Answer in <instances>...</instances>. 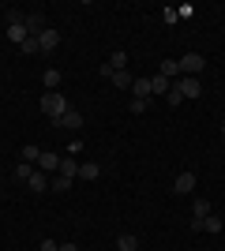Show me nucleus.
<instances>
[{
  "label": "nucleus",
  "mask_w": 225,
  "mask_h": 251,
  "mask_svg": "<svg viewBox=\"0 0 225 251\" xmlns=\"http://www.w3.org/2000/svg\"><path fill=\"white\" fill-rule=\"evenodd\" d=\"M53 127H64V131H79L83 127V113H75V109H68L60 120H53Z\"/></svg>",
  "instance_id": "423d86ee"
},
{
  "label": "nucleus",
  "mask_w": 225,
  "mask_h": 251,
  "mask_svg": "<svg viewBox=\"0 0 225 251\" xmlns=\"http://www.w3.org/2000/svg\"><path fill=\"white\" fill-rule=\"evenodd\" d=\"M68 109H72V105H68V98L60 94V90H45L42 94V113L49 116V120H60Z\"/></svg>",
  "instance_id": "f257e3e1"
},
{
  "label": "nucleus",
  "mask_w": 225,
  "mask_h": 251,
  "mask_svg": "<svg viewBox=\"0 0 225 251\" xmlns=\"http://www.w3.org/2000/svg\"><path fill=\"white\" fill-rule=\"evenodd\" d=\"M45 30H49V26H45V15L42 11H30V15H26V38H42Z\"/></svg>",
  "instance_id": "20e7f679"
},
{
  "label": "nucleus",
  "mask_w": 225,
  "mask_h": 251,
  "mask_svg": "<svg viewBox=\"0 0 225 251\" xmlns=\"http://www.w3.org/2000/svg\"><path fill=\"white\" fill-rule=\"evenodd\" d=\"M42 83H45V90H56V86H60V72H56V68H49V72L42 75Z\"/></svg>",
  "instance_id": "aec40b11"
},
{
  "label": "nucleus",
  "mask_w": 225,
  "mask_h": 251,
  "mask_svg": "<svg viewBox=\"0 0 225 251\" xmlns=\"http://www.w3.org/2000/svg\"><path fill=\"white\" fill-rule=\"evenodd\" d=\"M19 49H23V52H26V56H34V52H38V38H26V42H23V45H19Z\"/></svg>",
  "instance_id": "bb28decb"
},
{
  "label": "nucleus",
  "mask_w": 225,
  "mask_h": 251,
  "mask_svg": "<svg viewBox=\"0 0 225 251\" xmlns=\"http://www.w3.org/2000/svg\"><path fill=\"white\" fill-rule=\"evenodd\" d=\"M206 214H210V202H206V199H195V218H206Z\"/></svg>",
  "instance_id": "a878e982"
},
{
  "label": "nucleus",
  "mask_w": 225,
  "mask_h": 251,
  "mask_svg": "<svg viewBox=\"0 0 225 251\" xmlns=\"http://www.w3.org/2000/svg\"><path fill=\"white\" fill-rule=\"evenodd\" d=\"M165 101H169V105H180V101H184V94H180V86H176V83L169 86V94H165Z\"/></svg>",
  "instance_id": "393cba45"
},
{
  "label": "nucleus",
  "mask_w": 225,
  "mask_h": 251,
  "mask_svg": "<svg viewBox=\"0 0 225 251\" xmlns=\"http://www.w3.org/2000/svg\"><path fill=\"white\" fill-rule=\"evenodd\" d=\"M56 45H60V34H56L53 26H49V30H45L42 38H38V52H53Z\"/></svg>",
  "instance_id": "1a4fd4ad"
},
{
  "label": "nucleus",
  "mask_w": 225,
  "mask_h": 251,
  "mask_svg": "<svg viewBox=\"0 0 225 251\" xmlns=\"http://www.w3.org/2000/svg\"><path fill=\"white\" fill-rule=\"evenodd\" d=\"M8 38L15 45H23V42H26V26H8Z\"/></svg>",
  "instance_id": "5701e85b"
},
{
  "label": "nucleus",
  "mask_w": 225,
  "mask_h": 251,
  "mask_svg": "<svg viewBox=\"0 0 225 251\" xmlns=\"http://www.w3.org/2000/svg\"><path fill=\"white\" fill-rule=\"evenodd\" d=\"M38 157H42V147L26 143V147H23V157H19V161H30V165H38Z\"/></svg>",
  "instance_id": "6ab92c4d"
},
{
  "label": "nucleus",
  "mask_w": 225,
  "mask_h": 251,
  "mask_svg": "<svg viewBox=\"0 0 225 251\" xmlns=\"http://www.w3.org/2000/svg\"><path fill=\"white\" fill-rule=\"evenodd\" d=\"M131 90H135V98H139V101L154 98V94H150V79H135V83H131Z\"/></svg>",
  "instance_id": "dca6fc26"
},
{
  "label": "nucleus",
  "mask_w": 225,
  "mask_h": 251,
  "mask_svg": "<svg viewBox=\"0 0 225 251\" xmlns=\"http://www.w3.org/2000/svg\"><path fill=\"white\" fill-rule=\"evenodd\" d=\"M117 251H139V240L131 232H124V236H117Z\"/></svg>",
  "instance_id": "f3484780"
},
{
  "label": "nucleus",
  "mask_w": 225,
  "mask_h": 251,
  "mask_svg": "<svg viewBox=\"0 0 225 251\" xmlns=\"http://www.w3.org/2000/svg\"><path fill=\"white\" fill-rule=\"evenodd\" d=\"M176 86H180L184 98H199V94H203V83H199V79H192V75H180V79H176Z\"/></svg>",
  "instance_id": "0eeeda50"
},
{
  "label": "nucleus",
  "mask_w": 225,
  "mask_h": 251,
  "mask_svg": "<svg viewBox=\"0 0 225 251\" xmlns=\"http://www.w3.org/2000/svg\"><path fill=\"white\" fill-rule=\"evenodd\" d=\"M26 188H30V191H38V195H42V191H49V176H45V173H38V169H34V176L26 180Z\"/></svg>",
  "instance_id": "f8f14e48"
},
{
  "label": "nucleus",
  "mask_w": 225,
  "mask_h": 251,
  "mask_svg": "<svg viewBox=\"0 0 225 251\" xmlns=\"http://www.w3.org/2000/svg\"><path fill=\"white\" fill-rule=\"evenodd\" d=\"M169 79H165V75H158V72H154V75H150V94H169Z\"/></svg>",
  "instance_id": "ddd939ff"
},
{
  "label": "nucleus",
  "mask_w": 225,
  "mask_h": 251,
  "mask_svg": "<svg viewBox=\"0 0 225 251\" xmlns=\"http://www.w3.org/2000/svg\"><path fill=\"white\" fill-rule=\"evenodd\" d=\"M147 105H150V101H139V98H135V101H131L128 109H131V113H147Z\"/></svg>",
  "instance_id": "cd10ccee"
},
{
  "label": "nucleus",
  "mask_w": 225,
  "mask_h": 251,
  "mask_svg": "<svg viewBox=\"0 0 225 251\" xmlns=\"http://www.w3.org/2000/svg\"><path fill=\"white\" fill-rule=\"evenodd\" d=\"M222 229H225L222 218H214V214H206V218H203V232H210V236H214V232H222Z\"/></svg>",
  "instance_id": "2eb2a0df"
},
{
  "label": "nucleus",
  "mask_w": 225,
  "mask_h": 251,
  "mask_svg": "<svg viewBox=\"0 0 225 251\" xmlns=\"http://www.w3.org/2000/svg\"><path fill=\"white\" fill-rule=\"evenodd\" d=\"M195 191V173H180L173 180V195H192Z\"/></svg>",
  "instance_id": "6e6552de"
},
{
  "label": "nucleus",
  "mask_w": 225,
  "mask_h": 251,
  "mask_svg": "<svg viewBox=\"0 0 225 251\" xmlns=\"http://www.w3.org/2000/svg\"><path fill=\"white\" fill-rule=\"evenodd\" d=\"M38 173H45V176H53V173H60V157L56 154H49V150H42V157H38Z\"/></svg>",
  "instance_id": "39448f33"
},
{
  "label": "nucleus",
  "mask_w": 225,
  "mask_h": 251,
  "mask_svg": "<svg viewBox=\"0 0 225 251\" xmlns=\"http://www.w3.org/2000/svg\"><path fill=\"white\" fill-rule=\"evenodd\" d=\"M98 176H101L98 161H79V180H98Z\"/></svg>",
  "instance_id": "9b49d317"
},
{
  "label": "nucleus",
  "mask_w": 225,
  "mask_h": 251,
  "mask_svg": "<svg viewBox=\"0 0 225 251\" xmlns=\"http://www.w3.org/2000/svg\"><path fill=\"white\" fill-rule=\"evenodd\" d=\"M60 251H79V244H60Z\"/></svg>",
  "instance_id": "7c9ffc66"
},
{
  "label": "nucleus",
  "mask_w": 225,
  "mask_h": 251,
  "mask_svg": "<svg viewBox=\"0 0 225 251\" xmlns=\"http://www.w3.org/2000/svg\"><path fill=\"white\" fill-rule=\"evenodd\" d=\"M49 188L53 191H72V180L68 176H49Z\"/></svg>",
  "instance_id": "4be33fe9"
},
{
  "label": "nucleus",
  "mask_w": 225,
  "mask_h": 251,
  "mask_svg": "<svg viewBox=\"0 0 225 251\" xmlns=\"http://www.w3.org/2000/svg\"><path fill=\"white\" fill-rule=\"evenodd\" d=\"M38 251H60V244H56V240H42V248H38Z\"/></svg>",
  "instance_id": "c756f323"
},
{
  "label": "nucleus",
  "mask_w": 225,
  "mask_h": 251,
  "mask_svg": "<svg viewBox=\"0 0 225 251\" xmlns=\"http://www.w3.org/2000/svg\"><path fill=\"white\" fill-rule=\"evenodd\" d=\"M101 75H105V79H113V86H120V90H131V83H135V79H131V72H113L109 64H101Z\"/></svg>",
  "instance_id": "7ed1b4c3"
},
{
  "label": "nucleus",
  "mask_w": 225,
  "mask_h": 251,
  "mask_svg": "<svg viewBox=\"0 0 225 251\" xmlns=\"http://www.w3.org/2000/svg\"><path fill=\"white\" fill-rule=\"evenodd\" d=\"M56 176H68V180H79V161H68V157H60V173Z\"/></svg>",
  "instance_id": "4468645a"
},
{
  "label": "nucleus",
  "mask_w": 225,
  "mask_h": 251,
  "mask_svg": "<svg viewBox=\"0 0 225 251\" xmlns=\"http://www.w3.org/2000/svg\"><path fill=\"white\" fill-rule=\"evenodd\" d=\"M203 68H206V60L199 56V52H184L180 56V75H192L195 79V72H203Z\"/></svg>",
  "instance_id": "f03ea898"
},
{
  "label": "nucleus",
  "mask_w": 225,
  "mask_h": 251,
  "mask_svg": "<svg viewBox=\"0 0 225 251\" xmlns=\"http://www.w3.org/2000/svg\"><path fill=\"white\" fill-rule=\"evenodd\" d=\"M30 176H34V165H30V161H19V165H15V180H23V184H26Z\"/></svg>",
  "instance_id": "412c9836"
},
{
  "label": "nucleus",
  "mask_w": 225,
  "mask_h": 251,
  "mask_svg": "<svg viewBox=\"0 0 225 251\" xmlns=\"http://www.w3.org/2000/svg\"><path fill=\"white\" fill-rule=\"evenodd\" d=\"M222 139H225V124H222Z\"/></svg>",
  "instance_id": "2f4dec72"
},
{
  "label": "nucleus",
  "mask_w": 225,
  "mask_h": 251,
  "mask_svg": "<svg viewBox=\"0 0 225 251\" xmlns=\"http://www.w3.org/2000/svg\"><path fill=\"white\" fill-rule=\"evenodd\" d=\"M158 75H165L169 83H176V75H180V60H161L158 64Z\"/></svg>",
  "instance_id": "9d476101"
},
{
  "label": "nucleus",
  "mask_w": 225,
  "mask_h": 251,
  "mask_svg": "<svg viewBox=\"0 0 225 251\" xmlns=\"http://www.w3.org/2000/svg\"><path fill=\"white\" fill-rule=\"evenodd\" d=\"M161 19H165V26H173V23L180 19V11H176V8L169 4V8H161Z\"/></svg>",
  "instance_id": "b1692460"
},
{
  "label": "nucleus",
  "mask_w": 225,
  "mask_h": 251,
  "mask_svg": "<svg viewBox=\"0 0 225 251\" xmlns=\"http://www.w3.org/2000/svg\"><path fill=\"white\" fill-rule=\"evenodd\" d=\"M176 11H180V19H192V15H195V8H192V4H180Z\"/></svg>",
  "instance_id": "c85d7f7f"
},
{
  "label": "nucleus",
  "mask_w": 225,
  "mask_h": 251,
  "mask_svg": "<svg viewBox=\"0 0 225 251\" xmlns=\"http://www.w3.org/2000/svg\"><path fill=\"white\" fill-rule=\"evenodd\" d=\"M109 68H113V72H124V68H128V52L117 49L113 56H109Z\"/></svg>",
  "instance_id": "a211bd4d"
}]
</instances>
